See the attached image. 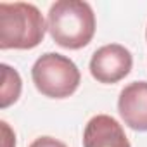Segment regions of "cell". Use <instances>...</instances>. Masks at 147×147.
Masks as SVG:
<instances>
[{
  "mask_svg": "<svg viewBox=\"0 0 147 147\" xmlns=\"http://www.w3.org/2000/svg\"><path fill=\"white\" fill-rule=\"evenodd\" d=\"M47 30L57 45L69 50L83 49L95 35L94 9L82 0H59L50 5Z\"/></svg>",
  "mask_w": 147,
  "mask_h": 147,
  "instance_id": "obj_1",
  "label": "cell"
},
{
  "mask_svg": "<svg viewBox=\"0 0 147 147\" xmlns=\"http://www.w3.org/2000/svg\"><path fill=\"white\" fill-rule=\"evenodd\" d=\"M45 19L36 5L26 2L0 4V49L28 50L43 42Z\"/></svg>",
  "mask_w": 147,
  "mask_h": 147,
  "instance_id": "obj_2",
  "label": "cell"
},
{
  "mask_svg": "<svg viewBox=\"0 0 147 147\" xmlns=\"http://www.w3.org/2000/svg\"><path fill=\"white\" fill-rule=\"evenodd\" d=\"M31 78L36 90L50 99H66L80 87V69L69 57L47 52L31 67Z\"/></svg>",
  "mask_w": 147,
  "mask_h": 147,
  "instance_id": "obj_3",
  "label": "cell"
},
{
  "mask_svg": "<svg viewBox=\"0 0 147 147\" xmlns=\"http://www.w3.org/2000/svg\"><path fill=\"white\" fill-rule=\"evenodd\" d=\"M131 66V52L119 43H109L94 52L90 59V75L99 83H118L128 76Z\"/></svg>",
  "mask_w": 147,
  "mask_h": 147,
  "instance_id": "obj_4",
  "label": "cell"
},
{
  "mask_svg": "<svg viewBox=\"0 0 147 147\" xmlns=\"http://www.w3.org/2000/svg\"><path fill=\"white\" fill-rule=\"evenodd\" d=\"M118 111L126 126L137 131H147V82L126 85L119 94Z\"/></svg>",
  "mask_w": 147,
  "mask_h": 147,
  "instance_id": "obj_5",
  "label": "cell"
},
{
  "mask_svg": "<svg viewBox=\"0 0 147 147\" xmlns=\"http://www.w3.org/2000/svg\"><path fill=\"white\" fill-rule=\"evenodd\" d=\"M83 147H131L123 126L107 114L94 116L83 131Z\"/></svg>",
  "mask_w": 147,
  "mask_h": 147,
  "instance_id": "obj_6",
  "label": "cell"
},
{
  "mask_svg": "<svg viewBox=\"0 0 147 147\" xmlns=\"http://www.w3.org/2000/svg\"><path fill=\"white\" fill-rule=\"evenodd\" d=\"M2 109L9 107L11 104H14L19 95H21V88H23V82H21V76L19 73L11 67L9 64H2Z\"/></svg>",
  "mask_w": 147,
  "mask_h": 147,
  "instance_id": "obj_7",
  "label": "cell"
},
{
  "mask_svg": "<svg viewBox=\"0 0 147 147\" xmlns=\"http://www.w3.org/2000/svg\"><path fill=\"white\" fill-rule=\"evenodd\" d=\"M30 147H67V145L54 137H38L30 144Z\"/></svg>",
  "mask_w": 147,
  "mask_h": 147,
  "instance_id": "obj_8",
  "label": "cell"
},
{
  "mask_svg": "<svg viewBox=\"0 0 147 147\" xmlns=\"http://www.w3.org/2000/svg\"><path fill=\"white\" fill-rule=\"evenodd\" d=\"M0 125H2V130H4V137H5V140H4V147H16V135L11 131L9 125H7L5 121H2Z\"/></svg>",
  "mask_w": 147,
  "mask_h": 147,
  "instance_id": "obj_9",
  "label": "cell"
},
{
  "mask_svg": "<svg viewBox=\"0 0 147 147\" xmlns=\"http://www.w3.org/2000/svg\"><path fill=\"white\" fill-rule=\"evenodd\" d=\"M145 36H147V31H145Z\"/></svg>",
  "mask_w": 147,
  "mask_h": 147,
  "instance_id": "obj_10",
  "label": "cell"
}]
</instances>
